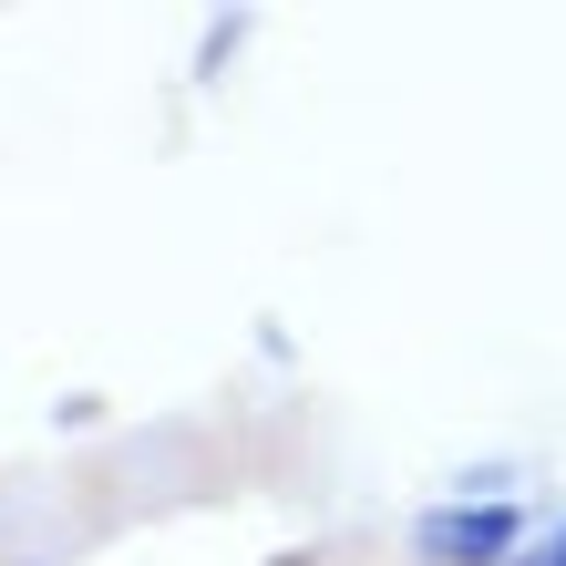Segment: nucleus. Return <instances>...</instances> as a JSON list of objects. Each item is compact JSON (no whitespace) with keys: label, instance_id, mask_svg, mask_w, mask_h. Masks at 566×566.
<instances>
[{"label":"nucleus","instance_id":"nucleus-1","mask_svg":"<svg viewBox=\"0 0 566 566\" xmlns=\"http://www.w3.org/2000/svg\"><path fill=\"white\" fill-rule=\"evenodd\" d=\"M515 536H525V515H515V505H432L412 546H422L432 566H505Z\"/></svg>","mask_w":566,"mask_h":566},{"label":"nucleus","instance_id":"nucleus-2","mask_svg":"<svg viewBox=\"0 0 566 566\" xmlns=\"http://www.w3.org/2000/svg\"><path fill=\"white\" fill-rule=\"evenodd\" d=\"M505 566H566V525H556V536H546L536 556H505Z\"/></svg>","mask_w":566,"mask_h":566}]
</instances>
